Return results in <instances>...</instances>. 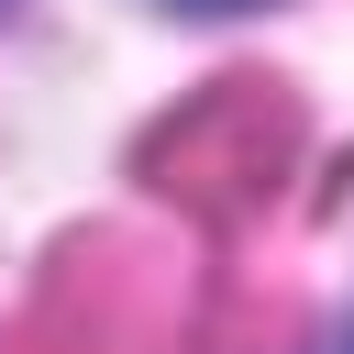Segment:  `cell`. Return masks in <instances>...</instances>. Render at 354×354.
<instances>
[{
	"instance_id": "7a4b0ae2",
	"label": "cell",
	"mask_w": 354,
	"mask_h": 354,
	"mask_svg": "<svg viewBox=\"0 0 354 354\" xmlns=\"http://www.w3.org/2000/svg\"><path fill=\"white\" fill-rule=\"evenodd\" d=\"M332 354H354V321H343V332H332Z\"/></svg>"
},
{
	"instance_id": "6da1fadb",
	"label": "cell",
	"mask_w": 354,
	"mask_h": 354,
	"mask_svg": "<svg viewBox=\"0 0 354 354\" xmlns=\"http://www.w3.org/2000/svg\"><path fill=\"white\" fill-rule=\"evenodd\" d=\"M177 11H254V0H177Z\"/></svg>"
}]
</instances>
